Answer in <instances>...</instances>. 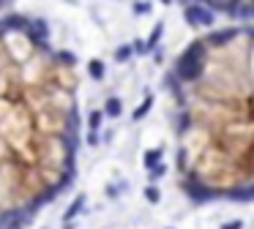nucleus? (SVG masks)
<instances>
[{
	"label": "nucleus",
	"instance_id": "obj_1",
	"mask_svg": "<svg viewBox=\"0 0 254 229\" xmlns=\"http://www.w3.org/2000/svg\"><path fill=\"white\" fill-rule=\"evenodd\" d=\"M79 71L36 17L0 14V229L55 202L77 172Z\"/></svg>",
	"mask_w": 254,
	"mask_h": 229
},
{
	"label": "nucleus",
	"instance_id": "obj_2",
	"mask_svg": "<svg viewBox=\"0 0 254 229\" xmlns=\"http://www.w3.org/2000/svg\"><path fill=\"white\" fill-rule=\"evenodd\" d=\"M167 88L180 191L194 202H254V19L192 38Z\"/></svg>",
	"mask_w": 254,
	"mask_h": 229
},
{
	"label": "nucleus",
	"instance_id": "obj_3",
	"mask_svg": "<svg viewBox=\"0 0 254 229\" xmlns=\"http://www.w3.org/2000/svg\"><path fill=\"white\" fill-rule=\"evenodd\" d=\"M197 22H246L254 19V0H180Z\"/></svg>",
	"mask_w": 254,
	"mask_h": 229
},
{
	"label": "nucleus",
	"instance_id": "obj_4",
	"mask_svg": "<svg viewBox=\"0 0 254 229\" xmlns=\"http://www.w3.org/2000/svg\"><path fill=\"white\" fill-rule=\"evenodd\" d=\"M11 3H14V0H0V14H3V11H11Z\"/></svg>",
	"mask_w": 254,
	"mask_h": 229
}]
</instances>
